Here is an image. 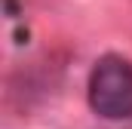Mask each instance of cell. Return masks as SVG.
Here are the masks:
<instances>
[{
  "label": "cell",
  "mask_w": 132,
  "mask_h": 129,
  "mask_svg": "<svg viewBox=\"0 0 132 129\" xmlns=\"http://www.w3.org/2000/svg\"><path fill=\"white\" fill-rule=\"evenodd\" d=\"M89 108L104 120L132 117V62L101 55L89 74Z\"/></svg>",
  "instance_id": "obj_1"
}]
</instances>
